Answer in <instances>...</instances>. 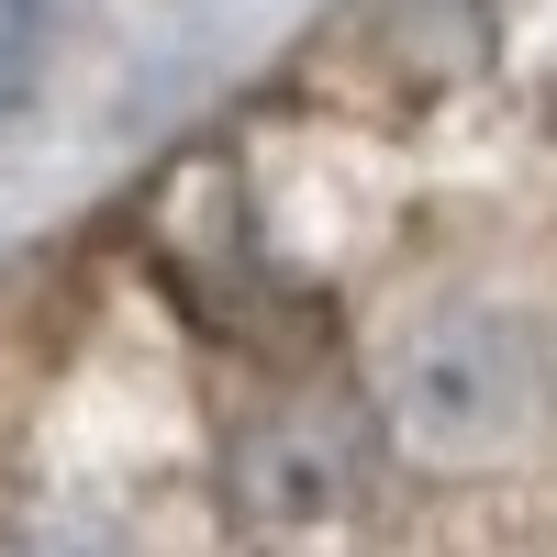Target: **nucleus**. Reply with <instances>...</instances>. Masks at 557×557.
<instances>
[{"instance_id":"f257e3e1","label":"nucleus","mask_w":557,"mask_h":557,"mask_svg":"<svg viewBox=\"0 0 557 557\" xmlns=\"http://www.w3.org/2000/svg\"><path fill=\"white\" fill-rule=\"evenodd\" d=\"M524 391H535V357L502 312H435L412 323L401 357H391V424L424 446V457H480L524 424Z\"/></svg>"},{"instance_id":"f03ea898","label":"nucleus","mask_w":557,"mask_h":557,"mask_svg":"<svg viewBox=\"0 0 557 557\" xmlns=\"http://www.w3.org/2000/svg\"><path fill=\"white\" fill-rule=\"evenodd\" d=\"M357 480H368V424H357V401H335V391L268 401L257 424L235 435V457H223V491H235L246 524H323V513L357 502Z\"/></svg>"},{"instance_id":"7ed1b4c3","label":"nucleus","mask_w":557,"mask_h":557,"mask_svg":"<svg viewBox=\"0 0 557 557\" xmlns=\"http://www.w3.org/2000/svg\"><path fill=\"white\" fill-rule=\"evenodd\" d=\"M146 246L168 268V290L190 301L201 323H223V335H257L268 323V257L246 235V190H235V168L201 157V168H178L168 190H157V223H146Z\"/></svg>"},{"instance_id":"20e7f679","label":"nucleus","mask_w":557,"mask_h":557,"mask_svg":"<svg viewBox=\"0 0 557 557\" xmlns=\"http://www.w3.org/2000/svg\"><path fill=\"white\" fill-rule=\"evenodd\" d=\"M480 0H380V45L401 57V78L412 89H435V78H457L480 57Z\"/></svg>"},{"instance_id":"39448f33","label":"nucleus","mask_w":557,"mask_h":557,"mask_svg":"<svg viewBox=\"0 0 557 557\" xmlns=\"http://www.w3.org/2000/svg\"><path fill=\"white\" fill-rule=\"evenodd\" d=\"M12 557H101V546H89V535H23Z\"/></svg>"}]
</instances>
